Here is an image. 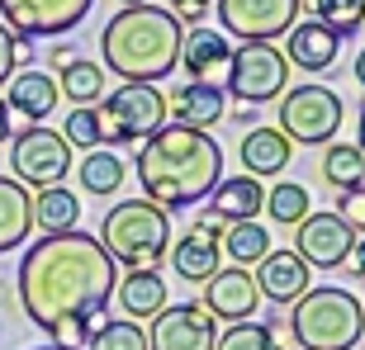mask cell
<instances>
[{
	"mask_svg": "<svg viewBox=\"0 0 365 350\" xmlns=\"http://www.w3.org/2000/svg\"><path fill=\"white\" fill-rule=\"evenodd\" d=\"M114 280L119 265L91 232H57L34 242L14 275L24 317L67 350H81V341H91L100 312L109 308Z\"/></svg>",
	"mask_w": 365,
	"mask_h": 350,
	"instance_id": "6da1fadb",
	"label": "cell"
},
{
	"mask_svg": "<svg viewBox=\"0 0 365 350\" xmlns=\"http://www.w3.org/2000/svg\"><path fill=\"white\" fill-rule=\"evenodd\" d=\"M133 171L143 185V199H152L166 213H180L190 203L209 199V189L223 180V152L200 128L162 123L133 157Z\"/></svg>",
	"mask_w": 365,
	"mask_h": 350,
	"instance_id": "7a4b0ae2",
	"label": "cell"
},
{
	"mask_svg": "<svg viewBox=\"0 0 365 350\" xmlns=\"http://www.w3.org/2000/svg\"><path fill=\"white\" fill-rule=\"evenodd\" d=\"M180 38L185 28L166 5H128L100 28V53L114 76L157 85L180 67Z\"/></svg>",
	"mask_w": 365,
	"mask_h": 350,
	"instance_id": "3957f363",
	"label": "cell"
},
{
	"mask_svg": "<svg viewBox=\"0 0 365 350\" xmlns=\"http://www.w3.org/2000/svg\"><path fill=\"white\" fill-rule=\"evenodd\" d=\"M289 332L299 350H351L365 341V312L351 289L323 284V289H304L289 303Z\"/></svg>",
	"mask_w": 365,
	"mask_h": 350,
	"instance_id": "277c9868",
	"label": "cell"
},
{
	"mask_svg": "<svg viewBox=\"0 0 365 350\" xmlns=\"http://www.w3.org/2000/svg\"><path fill=\"white\" fill-rule=\"evenodd\" d=\"M95 242L109 251L114 265L128 270H157L171 246V213L157 208L152 199H123L100 218V237Z\"/></svg>",
	"mask_w": 365,
	"mask_h": 350,
	"instance_id": "5b68a950",
	"label": "cell"
},
{
	"mask_svg": "<svg viewBox=\"0 0 365 350\" xmlns=\"http://www.w3.org/2000/svg\"><path fill=\"white\" fill-rule=\"evenodd\" d=\"M166 123V95L157 85L123 81L119 90L105 95L100 105V147H128V142H148Z\"/></svg>",
	"mask_w": 365,
	"mask_h": 350,
	"instance_id": "8992f818",
	"label": "cell"
},
{
	"mask_svg": "<svg viewBox=\"0 0 365 350\" xmlns=\"http://www.w3.org/2000/svg\"><path fill=\"white\" fill-rule=\"evenodd\" d=\"M280 133L294 142V147H327L337 142V128H341V95L323 81H304L294 90L280 95Z\"/></svg>",
	"mask_w": 365,
	"mask_h": 350,
	"instance_id": "52a82bcc",
	"label": "cell"
},
{
	"mask_svg": "<svg viewBox=\"0 0 365 350\" xmlns=\"http://www.w3.org/2000/svg\"><path fill=\"white\" fill-rule=\"evenodd\" d=\"M223 76H228L223 95L242 100L247 109L271 105V100H280L289 90V62H284V53L275 43H242V48H232Z\"/></svg>",
	"mask_w": 365,
	"mask_h": 350,
	"instance_id": "ba28073f",
	"label": "cell"
},
{
	"mask_svg": "<svg viewBox=\"0 0 365 350\" xmlns=\"http://www.w3.org/2000/svg\"><path fill=\"white\" fill-rule=\"evenodd\" d=\"M10 166H14V180L24 189L57 185L71 171V142L57 128L29 123L24 133H10Z\"/></svg>",
	"mask_w": 365,
	"mask_h": 350,
	"instance_id": "9c48e42d",
	"label": "cell"
},
{
	"mask_svg": "<svg viewBox=\"0 0 365 350\" xmlns=\"http://www.w3.org/2000/svg\"><path fill=\"white\" fill-rule=\"evenodd\" d=\"M214 5H218V28L242 43L284 38L304 10V0H214Z\"/></svg>",
	"mask_w": 365,
	"mask_h": 350,
	"instance_id": "30bf717a",
	"label": "cell"
},
{
	"mask_svg": "<svg viewBox=\"0 0 365 350\" xmlns=\"http://www.w3.org/2000/svg\"><path fill=\"white\" fill-rule=\"evenodd\" d=\"M95 0H0V24L19 43L29 38H57L71 33L91 14Z\"/></svg>",
	"mask_w": 365,
	"mask_h": 350,
	"instance_id": "8fae6325",
	"label": "cell"
},
{
	"mask_svg": "<svg viewBox=\"0 0 365 350\" xmlns=\"http://www.w3.org/2000/svg\"><path fill=\"white\" fill-rule=\"evenodd\" d=\"M351 242H356V232L327 208V213H309L304 223H294V246L289 251L309 270H337V265H346Z\"/></svg>",
	"mask_w": 365,
	"mask_h": 350,
	"instance_id": "7c38bea8",
	"label": "cell"
},
{
	"mask_svg": "<svg viewBox=\"0 0 365 350\" xmlns=\"http://www.w3.org/2000/svg\"><path fill=\"white\" fill-rule=\"evenodd\" d=\"M214 341L218 322L200 303H166L148 332V350H214Z\"/></svg>",
	"mask_w": 365,
	"mask_h": 350,
	"instance_id": "4fadbf2b",
	"label": "cell"
},
{
	"mask_svg": "<svg viewBox=\"0 0 365 350\" xmlns=\"http://www.w3.org/2000/svg\"><path fill=\"white\" fill-rule=\"evenodd\" d=\"M257 303H261V289L257 280H252V270L247 265H228L218 270V275H209L204 280V298L200 308L214 317V322H252L257 317Z\"/></svg>",
	"mask_w": 365,
	"mask_h": 350,
	"instance_id": "5bb4252c",
	"label": "cell"
},
{
	"mask_svg": "<svg viewBox=\"0 0 365 350\" xmlns=\"http://www.w3.org/2000/svg\"><path fill=\"white\" fill-rule=\"evenodd\" d=\"M166 109H171V114H166L171 123L209 133V128H218V123L228 119V95L214 81H185V85H176V90L166 95Z\"/></svg>",
	"mask_w": 365,
	"mask_h": 350,
	"instance_id": "9a60e30c",
	"label": "cell"
},
{
	"mask_svg": "<svg viewBox=\"0 0 365 350\" xmlns=\"http://www.w3.org/2000/svg\"><path fill=\"white\" fill-rule=\"evenodd\" d=\"M166 256H171V270L180 280L204 284L209 275H218V256H223L218 251V228L214 223H190L176 242L166 246Z\"/></svg>",
	"mask_w": 365,
	"mask_h": 350,
	"instance_id": "2e32d148",
	"label": "cell"
},
{
	"mask_svg": "<svg viewBox=\"0 0 365 350\" xmlns=\"http://www.w3.org/2000/svg\"><path fill=\"white\" fill-rule=\"evenodd\" d=\"M280 53H284L289 67L318 76V71H332V62H337V53H341V38L332 33V28H323L318 19H299V24L284 33Z\"/></svg>",
	"mask_w": 365,
	"mask_h": 350,
	"instance_id": "e0dca14e",
	"label": "cell"
},
{
	"mask_svg": "<svg viewBox=\"0 0 365 350\" xmlns=\"http://www.w3.org/2000/svg\"><path fill=\"white\" fill-rule=\"evenodd\" d=\"M228 57H232V38L228 33H218V28H190L185 38H180V67H185L190 81H214L228 71Z\"/></svg>",
	"mask_w": 365,
	"mask_h": 350,
	"instance_id": "ac0fdd59",
	"label": "cell"
},
{
	"mask_svg": "<svg viewBox=\"0 0 365 350\" xmlns=\"http://www.w3.org/2000/svg\"><path fill=\"white\" fill-rule=\"evenodd\" d=\"M257 289H261V298H271V303H294L304 289H313L309 284V265L294 256V251H266V256L257 260Z\"/></svg>",
	"mask_w": 365,
	"mask_h": 350,
	"instance_id": "d6986e66",
	"label": "cell"
},
{
	"mask_svg": "<svg viewBox=\"0 0 365 350\" xmlns=\"http://www.w3.org/2000/svg\"><path fill=\"white\" fill-rule=\"evenodd\" d=\"M57 100H62V95H57V81L43 76V71H34V67L14 71L10 81H5V109H10V119L19 114V119H29V123H43L57 109Z\"/></svg>",
	"mask_w": 365,
	"mask_h": 350,
	"instance_id": "ffe728a7",
	"label": "cell"
},
{
	"mask_svg": "<svg viewBox=\"0 0 365 350\" xmlns=\"http://www.w3.org/2000/svg\"><path fill=\"white\" fill-rule=\"evenodd\" d=\"M266 208V185L257 175H228L209 189V213L223 223H252Z\"/></svg>",
	"mask_w": 365,
	"mask_h": 350,
	"instance_id": "44dd1931",
	"label": "cell"
},
{
	"mask_svg": "<svg viewBox=\"0 0 365 350\" xmlns=\"http://www.w3.org/2000/svg\"><path fill=\"white\" fill-rule=\"evenodd\" d=\"M114 303L123 308L128 322H152L166 308V280L157 270H128L123 280H114Z\"/></svg>",
	"mask_w": 365,
	"mask_h": 350,
	"instance_id": "7402d4cb",
	"label": "cell"
},
{
	"mask_svg": "<svg viewBox=\"0 0 365 350\" xmlns=\"http://www.w3.org/2000/svg\"><path fill=\"white\" fill-rule=\"evenodd\" d=\"M294 161V142L280 133V128H247L242 133V166L247 175H257V180H266V175H284V166Z\"/></svg>",
	"mask_w": 365,
	"mask_h": 350,
	"instance_id": "603a6c76",
	"label": "cell"
},
{
	"mask_svg": "<svg viewBox=\"0 0 365 350\" xmlns=\"http://www.w3.org/2000/svg\"><path fill=\"white\" fill-rule=\"evenodd\" d=\"M29 228H34V199H29V189L14 175H0V256L19 251L29 242Z\"/></svg>",
	"mask_w": 365,
	"mask_h": 350,
	"instance_id": "cb8c5ba5",
	"label": "cell"
},
{
	"mask_svg": "<svg viewBox=\"0 0 365 350\" xmlns=\"http://www.w3.org/2000/svg\"><path fill=\"white\" fill-rule=\"evenodd\" d=\"M76 223H81V199H76V189H67V180L43 185L34 194V228H43V237L76 232Z\"/></svg>",
	"mask_w": 365,
	"mask_h": 350,
	"instance_id": "d4e9b609",
	"label": "cell"
},
{
	"mask_svg": "<svg viewBox=\"0 0 365 350\" xmlns=\"http://www.w3.org/2000/svg\"><path fill=\"white\" fill-rule=\"evenodd\" d=\"M218 251H223L232 265H257V260L271 251V228H261L257 218H252V223H228L223 237H218Z\"/></svg>",
	"mask_w": 365,
	"mask_h": 350,
	"instance_id": "484cf974",
	"label": "cell"
},
{
	"mask_svg": "<svg viewBox=\"0 0 365 350\" xmlns=\"http://www.w3.org/2000/svg\"><path fill=\"white\" fill-rule=\"evenodd\" d=\"M57 95H67L76 109L95 105L105 95V67L91 62V57H71L67 67H62V76H57Z\"/></svg>",
	"mask_w": 365,
	"mask_h": 350,
	"instance_id": "4316f807",
	"label": "cell"
},
{
	"mask_svg": "<svg viewBox=\"0 0 365 350\" xmlns=\"http://www.w3.org/2000/svg\"><path fill=\"white\" fill-rule=\"evenodd\" d=\"M318 171H323V180L332 189H356L365 185V152L356 142H327Z\"/></svg>",
	"mask_w": 365,
	"mask_h": 350,
	"instance_id": "83f0119b",
	"label": "cell"
},
{
	"mask_svg": "<svg viewBox=\"0 0 365 350\" xmlns=\"http://www.w3.org/2000/svg\"><path fill=\"white\" fill-rule=\"evenodd\" d=\"M81 189L95 194V199H109L123 189V157L109 147H95L91 157L81 161Z\"/></svg>",
	"mask_w": 365,
	"mask_h": 350,
	"instance_id": "f1b7e54d",
	"label": "cell"
},
{
	"mask_svg": "<svg viewBox=\"0 0 365 350\" xmlns=\"http://www.w3.org/2000/svg\"><path fill=\"white\" fill-rule=\"evenodd\" d=\"M261 213H271V223H280V228H294V223H304L313 213L309 189L299 185V180H280V185L266 189V208Z\"/></svg>",
	"mask_w": 365,
	"mask_h": 350,
	"instance_id": "f546056e",
	"label": "cell"
},
{
	"mask_svg": "<svg viewBox=\"0 0 365 350\" xmlns=\"http://www.w3.org/2000/svg\"><path fill=\"white\" fill-rule=\"evenodd\" d=\"M313 19L332 28L337 38H346L365 24V0H313Z\"/></svg>",
	"mask_w": 365,
	"mask_h": 350,
	"instance_id": "4dcf8cb0",
	"label": "cell"
},
{
	"mask_svg": "<svg viewBox=\"0 0 365 350\" xmlns=\"http://www.w3.org/2000/svg\"><path fill=\"white\" fill-rule=\"evenodd\" d=\"M91 350H148V332H143V322H128V317L100 322L91 332Z\"/></svg>",
	"mask_w": 365,
	"mask_h": 350,
	"instance_id": "1f68e13d",
	"label": "cell"
},
{
	"mask_svg": "<svg viewBox=\"0 0 365 350\" xmlns=\"http://www.w3.org/2000/svg\"><path fill=\"white\" fill-rule=\"evenodd\" d=\"M214 350H284V346L275 341V332L266 322H232L214 341Z\"/></svg>",
	"mask_w": 365,
	"mask_h": 350,
	"instance_id": "d6a6232c",
	"label": "cell"
},
{
	"mask_svg": "<svg viewBox=\"0 0 365 350\" xmlns=\"http://www.w3.org/2000/svg\"><path fill=\"white\" fill-rule=\"evenodd\" d=\"M62 137H67L71 147L95 152V147H100V109H95V105L71 109V114H67V128H62Z\"/></svg>",
	"mask_w": 365,
	"mask_h": 350,
	"instance_id": "836d02e7",
	"label": "cell"
},
{
	"mask_svg": "<svg viewBox=\"0 0 365 350\" xmlns=\"http://www.w3.org/2000/svg\"><path fill=\"white\" fill-rule=\"evenodd\" d=\"M332 213H337L351 232H365V185L341 189V199H337V208H332Z\"/></svg>",
	"mask_w": 365,
	"mask_h": 350,
	"instance_id": "e575fe53",
	"label": "cell"
},
{
	"mask_svg": "<svg viewBox=\"0 0 365 350\" xmlns=\"http://www.w3.org/2000/svg\"><path fill=\"white\" fill-rule=\"evenodd\" d=\"M19 48H24V43H19V38L10 33V28L0 24V85H5V81L14 76V62H19Z\"/></svg>",
	"mask_w": 365,
	"mask_h": 350,
	"instance_id": "d590c367",
	"label": "cell"
},
{
	"mask_svg": "<svg viewBox=\"0 0 365 350\" xmlns=\"http://www.w3.org/2000/svg\"><path fill=\"white\" fill-rule=\"evenodd\" d=\"M209 5H214V0H171V14H176L180 24H200Z\"/></svg>",
	"mask_w": 365,
	"mask_h": 350,
	"instance_id": "8d00e7d4",
	"label": "cell"
},
{
	"mask_svg": "<svg viewBox=\"0 0 365 350\" xmlns=\"http://www.w3.org/2000/svg\"><path fill=\"white\" fill-rule=\"evenodd\" d=\"M346 270H351L356 280H365V232H356L351 251H346Z\"/></svg>",
	"mask_w": 365,
	"mask_h": 350,
	"instance_id": "74e56055",
	"label": "cell"
},
{
	"mask_svg": "<svg viewBox=\"0 0 365 350\" xmlns=\"http://www.w3.org/2000/svg\"><path fill=\"white\" fill-rule=\"evenodd\" d=\"M71 57H76V43H53V48H48V62H53V67L57 71H62V67H67V62H71Z\"/></svg>",
	"mask_w": 365,
	"mask_h": 350,
	"instance_id": "f35d334b",
	"label": "cell"
},
{
	"mask_svg": "<svg viewBox=\"0 0 365 350\" xmlns=\"http://www.w3.org/2000/svg\"><path fill=\"white\" fill-rule=\"evenodd\" d=\"M10 133H14L10 128V109H5V100H0V142H10Z\"/></svg>",
	"mask_w": 365,
	"mask_h": 350,
	"instance_id": "ab89813d",
	"label": "cell"
},
{
	"mask_svg": "<svg viewBox=\"0 0 365 350\" xmlns=\"http://www.w3.org/2000/svg\"><path fill=\"white\" fill-rule=\"evenodd\" d=\"M351 71H356V81L365 85V48H361V53H356V67H351Z\"/></svg>",
	"mask_w": 365,
	"mask_h": 350,
	"instance_id": "60d3db41",
	"label": "cell"
},
{
	"mask_svg": "<svg viewBox=\"0 0 365 350\" xmlns=\"http://www.w3.org/2000/svg\"><path fill=\"white\" fill-rule=\"evenodd\" d=\"M356 128H361V142H356V147L365 152V105H361V123H356Z\"/></svg>",
	"mask_w": 365,
	"mask_h": 350,
	"instance_id": "b9f144b4",
	"label": "cell"
},
{
	"mask_svg": "<svg viewBox=\"0 0 365 350\" xmlns=\"http://www.w3.org/2000/svg\"><path fill=\"white\" fill-rule=\"evenodd\" d=\"M119 5H123V10H128V5H152V0H119Z\"/></svg>",
	"mask_w": 365,
	"mask_h": 350,
	"instance_id": "7bdbcfd3",
	"label": "cell"
},
{
	"mask_svg": "<svg viewBox=\"0 0 365 350\" xmlns=\"http://www.w3.org/2000/svg\"><path fill=\"white\" fill-rule=\"evenodd\" d=\"M38 350H67V346H38Z\"/></svg>",
	"mask_w": 365,
	"mask_h": 350,
	"instance_id": "ee69618b",
	"label": "cell"
},
{
	"mask_svg": "<svg viewBox=\"0 0 365 350\" xmlns=\"http://www.w3.org/2000/svg\"><path fill=\"white\" fill-rule=\"evenodd\" d=\"M361 312H365V298H361Z\"/></svg>",
	"mask_w": 365,
	"mask_h": 350,
	"instance_id": "f6af8a7d",
	"label": "cell"
}]
</instances>
